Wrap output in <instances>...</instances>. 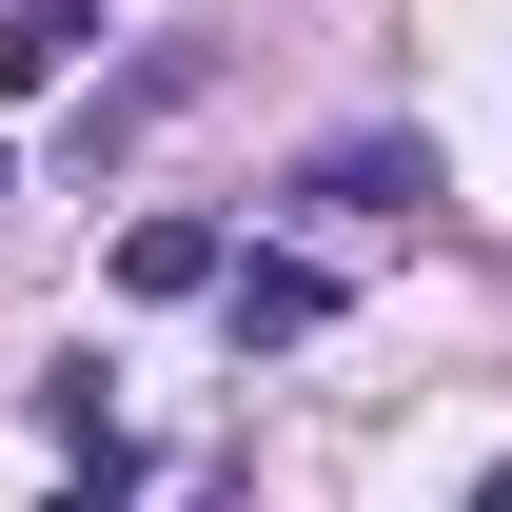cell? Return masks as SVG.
Returning <instances> with one entry per match:
<instances>
[{"mask_svg":"<svg viewBox=\"0 0 512 512\" xmlns=\"http://www.w3.org/2000/svg\"><path fill=\"white\" fill-rule=\"evenodd\" d=\"M217 316H237V355H296V335H335V256H237Z\"/></svg>","mask_w":512,"mask_h":512,"instance_id":"obj_1","label":"cell"},{"mask_svg":"<svg viewBox=\"0 0 512 512\" xmlns=\"http://www.w3.org/2000/svg\"><path fill=\"white\" fill-rule=\"evenodd\" d=\"M296 197H316V217H394V197H434V138H316Z\"/></svg>","mask_w":512,"mask_h":512,"instance_id":"obj_2","label":"cell"},{"mask_svg":"<svg viewBox=\"0 0 512 512\" xmlns=\"http://www.w3.org/2000/svg\"><path fill=\"white\" fill-rule=\"evenodd\" d=\"M217 276H237L217 217H138V237H119V296H138V316H178V296H217Z\"/></svg>","mask_w":512,"mask_h":512,"instance_id":"obj_3","label":"cell"},{"mask_svg":"<svg viewBox=\"0 0 512 512\" xmlns=\"http://www.w3.org/2000/svg\"><path fill=\"white\" fill-rule=\"evenodd\" d=\"M178 99H197V40H158V60H119L99 99H79V158H119V138H158Z\"/></svg>","mask_w":512,"mask_h":512,"instance_id":"obj_4","label":"cell"},{"mask_svg":"<svg viewBox=\"0 0 512 512\" xmlns=\"http://www.w3.org/2000/svg\"><path fill=\"white\" fill-rule=\"evenodd\" d=\"M79 40H99V20H79V0H0V99H20V79H60Z\"/></svg>","mask_w":512,"mask_h":512,"instance_id":"obj_5","label":"cell"},{"mask_svg":"<svg viewBox=\"0 0 512 512\" xmlns=\"http://www.w3.org/2000/svg\"><path fill=\"white\" fill-rule=\"evenodd\" d=\"M0 197H20V158H0Z\"/></svg>","mask_w":512,"mask_h":512,"instance_id":"obj_6","label":"cell"}]
</instances>
